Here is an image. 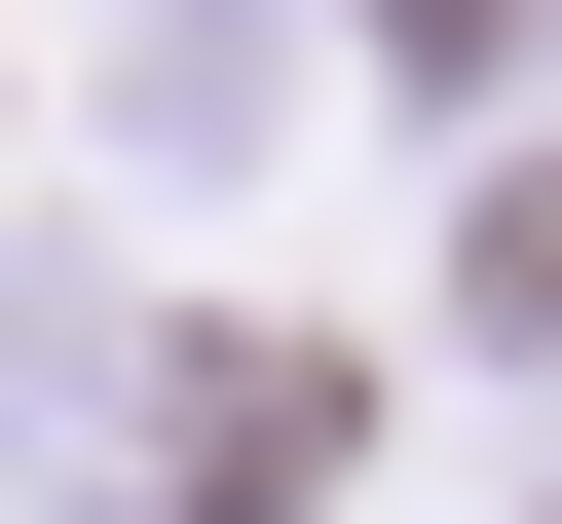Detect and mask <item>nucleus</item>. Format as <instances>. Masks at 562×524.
Masks as SVG:
<instances>
[{
  "mask_svg": "<svg viewBox=\"0 0 562 524\" xmlns=\"http://www.w3.org/2000/svg\"><path fill=\"white\" fill-rule=\"evenodd\" d=\"M525 300H562V187H487V338H525Z\"/></svg>",
  "mask_w": 562,
  "mask_h": 524,
  "instance_id": "1",
  "label": "nucleus"
}]
</instances>
